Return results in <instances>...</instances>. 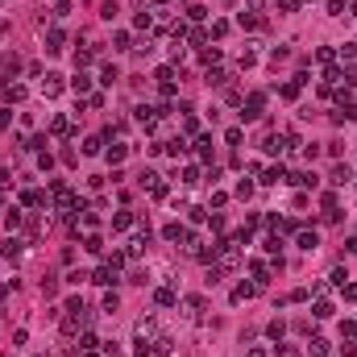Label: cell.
Instances as JSON below:
<instances>
[{
  "label": "cell",
  "instance_id": "cell-47",
  "mask_svg": "<svg viewBox=\"0 0 357 357\" xmlns=\"http://www.w3.org/2000/svg\"><path fill=\"white\" fill-rule=\"evenodd\" d=\"M5 125H9V112H5V108H0V129H5Z\"/></svg>",
  "mask_w": 357,
  "mask_h": 357
},
{
  "label": "cell",
  "instance_id": "cell-4",
  "mask_svg": "<svg viewBox=\"0 0 357 357\" xmlns=\"http://www.w3.org/2000/svg\"><path fill=\"white\" fill-rule=\"evenodd\" d=\"M91 282H100V287H112V282H116V266H112V262H108V266H100V270L91 274Z\"/></svg>",
  "mask_w": 357,
  "mask_h": 357
},
{
  "label": "cell",
  "instance_id": "cell-25",
  "mask_svg": "<svg viewBox=\"0 0 357 357\" xmlns=\"http://www.w3.org/2000/svg\"><path fill=\"white\" fill-rule=\"evenodd\" d=\"M216 58H220V50H216V46H204V50H200V62H208V67H212Z\"/></svg>",
  "mask_w": 357,
  "mask_h": 357
},
{
  "label": "cell",
  "instance_id": "cell-15",
  "mask_svg": "<svg viewBox=\"0 0 357 357\" xmlns=\"http://www.w3.org/2000/svg\"><path fill=\"white\" fill-rule=\"evenodd\" d=\"M50 129H54V137H62V133H71V121H67V116H54Z\"/></svg>",
  "mask_w": 357,
  "mask_h": 357
},
{
  "label": "cell",
  "instance_id": "cell-30",
  "mask_svg": "<svg viewBox=\"0 0 357 357\" xmlns=\"http://www.w3.org/2000/svg\"><path fill=\"white\" fill-rule=\"evenodd\" d=\"M83 249H87V253H100V249H104V241H100V237H96V233H91V237L83 241Z\"/></svg>",
  "mask_w": 357,
  "mask_h": 357
},
{
  "label": "cell",
  "instance_id": "cell-40",
  "mask_svg": "<svg viewBox=\"0 0 357 357\" xmlns=\"http://www.w3.org/2000/svg\"><path fill=\"white\" fill-rule=\"evenodd\" d=\"M341 291H345V299H349V303H357V282H345Z\"/></svg>",
  "mask_w": 357,
  "mask_h": 357
},
{
  "label": "cell",
  "instance_id": "cell-31",
  "mask_svg": "<svg viewBox=\"0 0 357 357\" xmlns=\"http://www.w3.org/2000/svg\"><path fill=\"white\" fill-rule=\"evenodd\" d=\"M133 25H137V29H150V25H154V13H137Z\"/></svg>",
  "mask_w": 357,
  "mask_h": 357
},
{
  "label": "cell",
  "instance_id": "cell-29",
  "mask_svg": "<svg viewBox=\"0 0 357 357\" xmlns=\"http://www.w3.org/2000/svg\"><path fill=\"white\" fill-rule=\"evenodd\" d=\"M100 150H104L100 137H87V141H83V154H100Z\"/></svg>",
  "mask_w": 357,
  "mask_h": 357
},
{
  "label": "cell",
  "instance_id": "cell-21",
  "mask_svg": "<svg viewBox=\"0 0 357 357\" xmlns=\"http://www.w3.org/2000/svg\"><path fill=\"white\" fill-rule=\"evenodd\" d=\"M316 245H320V237H316V233H299V249H307V253H312Z\"/></svg>",
  "mask_w": 357,
  "mask_h": 357
},
{
  "label": "cell",
  "instance_id": "cell-18",
  "mask_svg": "<svg viewBox=\"0 0 357 357\" xmlns=\"http://www.w3.org/2000/svg\"><path fill=\"white\" fill-rule=\"evenodd\" d=\"M21 200H25L29 208H42V204H46V196H42V191H25V196H21Z\"/></svg>",
  "mask_w": 357,
  "mask_h": 357
},
{
  "label": "cell",
  "instance_id": "cell-1",
  "mask_svg": "<svg viewBox=\"0 0 357 357\" xmlns=\"http://www.w3.org/2000/svg\"><path fill=\"white\" fill-rule=\"evenodd\" d=\"M216 266H220V270H237V266H241L237 241H216Z\"/></svg>",
  "mask_w": 357,
  "mask_h": 357
},
{
  "label": "cell",
  "instance_id": "cell-5",
  "mask_svg": "<svg viewBox=\"0 0 357 357\" xmlns=\"http://www.w3.org/2000/svg\"><path fill=\"white\" fill-rule=\"evenodd\" d=\"M154 299H158V307H175V303H179V295H175L171 287H162V291H154Z\"/></svg>",
  "mask_w": 357,
  "mask_h": 357
},
{
  "label": "cell",
  "instance_id": "cell-14",
  "mask_svg": "<svg viewBox=\"0 0 357 357\" xmlns=\"http://www.w3.org/2000/svg\"><path fill=\"white\" fill-rule=\"evenodd\" d=\"M332 312H337V307H332V303H328V299H320V303H316V307H312V316H316V320H328V316H332Z\"/></svg>",
  "mask_w": 357,
  "mask_h": 357
},
{
  "label": "cell",
  "instance_id": "cell-26",
  "mask_svg": "<svg viewBox=\"0 0 357 357\" xmlns=\"http://www.w3.org/2000/svg\"><path fill=\"white\" fill-rule=\"evenodd\" d=\"M345 179H349V171H345V166H337V171L328 175V183H332V187H345Z\"/></svg>",
  "mask_w": 357,
  "mask_h": 357
},
{
  "label": "cell",
  "instance_id": "cell-11",
  "mask_svg": "<svg viewBox=\"0 0 357 357\" xmlns=\"http://www.w3.org/2000/svg\"><path fill=\"white\" fill-rule=\"evenodd\" d=\"M5 100H9V104H21V100H25V87H21V83H9V87H5Z\"/></svg>",
  "mask_w": 357,
  "mask_h": 357
},
{
  "label": "cell",
  "instance_id": "cell-37",
  "mask_svg": "<svg viewBox=\"0 0 357 357\" xmlns=\"http://www.w3.org/2000/svg\"><path fill=\"white\" fill-rule=\"evenodd\" d=\"M17 253H21V241H17V237H9V245H5V257H17Z\"/></svg>",
  "mask_w": 357,
  "mask_h": 357
},
{
  "label": "cell",
  "instance_id": "cell-43",
  "mask_svg": "<svg viewBox=\"0 0 357 357\" xmlns=\"http://www.w3.org/2000/svg\"><path fill=\"white\" fill-rule=\"evenodd\" d=\"M341 54H345V58H357V42H345V46H341Z\"/></svg>",
  "mask_w": 357,
  "mask_h": 357
},
{
  "label": "cell",
  "instance_id": "cell-22",
  "mask_svg": "<svg viewBox=\"0 0 357 357\" xmlns=\"http://www.w3.org/2000/svg\"><path fill=\"white\" fill-rule=\"evenodd\" d=\"M154 79H158V87H166V83H175V71H171V67H158Z\"/></svg>",
  "mask_w": 357,
  "mask_h": 357
},
{
  "label": "cell",
  "instance_id": "cell-27",
  "mask_svg": "<svg viewBox=\"0 0 357 357\" xmlns=\"http://www.w3.org/2000/svg\"><path fill=\"white\" fill-rule=\"evenodd\" d=\"M204 17H208L204 5H191V9H187V21H204Z\"/></svg>",
  "mask_w": 357,
  "mask_h": 357
},
{
  "label": "cell",
  "instance_id": "cell-9",
  "mask_svg": "<svg viewBox=\"0 0 357 357\" xmlns=\"http://www.w3.org/2000/svg\"><path fill=\"white\" fill-rule=\"evenodd\" d=\"M262 183H270V187L274 183H287V171L282 166H270V171H262Z\"/></svg>",
  "mask_w": 357,
  "mask_h": 357
},
{
  "label": "cell",
  "instance_id": "cell-23",
  "mask_svg": "<svg viewBox=\"0 0 357 357\" xmlns=\"http://www.w3.org/2000/svg\"><path fill=\"white\" fill-rule=\"evenodd\" d=\"M5 229H9V233H17V229H21V212H17V208L5 216Z\"/></svg>",
  "mask_w": 357,
  "mask_h": 357
},
{
  "label": "cell",
  "instance_id": "cell-45",
  "mask_svg": "<svg viewBox=\"0 0 357 357\" xmlns=\"http://www.w3.org/2000/svg\"><path fill=\"white\" fill-rule=\"evenodd\" d=\"M9 299V282H0V303H5Z\"/></svg>",
  "mask_w": 357,
  "mask_h": 357
},
{
  "label": "cell",
  "instance_id": "cell-48",
  "mask_svg": "<svg viewBox=\"0 0 357 357\" xmlns=\"http://www.w3.org/2000/svg\"><path fill=\"white\" fill-rule=\"evenodd\" d=\"M253 5H262V0H253Z\"/></svg>",
  "mask_w": 357,
  "mask_h": 357
},
{
  "label": "cell",
  "instance_id": "cell-24",
  "mask_svg": "<svg viewBox=\"0 0 357 357\" xmlns=\"http://www.w3.org/2000/svg\"><path fill=\"white\" fill-rule=\"evenodd\" d=\"M112 50H129V34H125V29H116V34H112Z\"/></svg>",
  "mask_w": 357,
  "mask_h": 357
},
{
  "label": "cell",
  "instance_id": "cell-38",
  "mask_svg": "<svg viewBox=\"0 0 357 357\" xmlns=\"http://www.w3.org/2000/svg\"><path fill=\"white\" fill-rule=\"evenodd\" d=\"M229 34V21H212V38H224Z\"/></svg>",
  "mask_w": 357,
  "mask_h": 357
},
{
  "label": "cell",
  "instance_id": "cell-7",
  "mask_svg": "<svg viewBox=\"0 0 357 357\" xmlns=\"http://www.w3.org/2000/svg\"><path fill=\"white\" fill-rule=\"evenodd\" d=\"M162 237H166V241H187L191 233L183 229V224H166V229H162Z\"/></svg>",
  "mask_w": 357,
  "mask_h": 357
},
{
  "label": "cell",
  "instance_id": "cell-33",
  "mask_svg": "<svg viewBox=\"0 0 357 357\" xmlns=\"http://www.w3.org/2000/svg\"><path fill=\"white\" fill-rule=\"evenodd\" d=\"M237 196H241V200H249V196H253V183H249V179H241V183H237Z\"/></svg>",
  "mask_w": 357,
  "mask_h": 357
},
{
  "label": "cell",
  "instance_id": "cell-49",
  "mask_svg": "<svg viewBox=\"0 0 357 357\" xmlns=\"http://www.w3.org/2000/svg\"><path fill=\"white\" fill-rule=\"evenodd\" d=\"M316 357H324V353H316Z\"/></svg>",
  "mask_w": 357,
  "mask_h": 357
},
{
  "label": "cell",
  "instance_id": "cell-28",
  "mask_svg": "<svg viewBox=\"0 0 357 357\" xmlns=\"http://www.w3.org/2000/svg\"><path fill=\"white\" fill-rule=\"evenodd\" d=\"M332 58H337L332 46H320V50H316V62H332Z\"/></svg>",
  "mask_w": 357,
  "mask_h": 357
},
{
  "label": "cell",
  "instance_id": "cell-44",
  "mask_svg": "<svg viewBox=\"0 0 357 357\" xmlns=\"http://www.w3.org/2000/svg\"><path fill=\"white\" fill-rule=\"evenodd\" d=\"M104 357H121V345H116V341H108V345H104Z\"/></svg>",
  "mask_w": 357,
  "mask_h": 357
},
{
  "label": "cell",
  "instance_id": "cell-19",
  "mask_svg": "<svg viewBox=\"0 0 357 357\" xmlns=\"http://www.w3.org/2000/svg\"><path fill=\"white\" fill-rule=\"evenodd\" d=\"M237 25L241 29H257V13H237Z\"/></svg>",
  "mask_w": 357,
  "mask_h": 357
},
{
  "label": "cell",
  "instance_id": "cell-34",
  "mask_svg": "<svg viewBox=\"0 0 357 357\" xmlns=\"http://www.w3.org/2000/svg\"><path fill=\"white\" fill-rule=\"evenodd\" d=\"M121 307V299H116V291H108V295H104V312H116Z\"/></svg>",
  "mask_w": 357,
  "mask_h": 357
},
{
  "label": "cell",
  "instance_id": "cell-20",
  "mask_svg": "<svg viewBox=\"0 0 357 357\" xmlns=\"http://www.w3.org/2000/svg\"><path fill=\"white\" fill-rule=\"evenodd\" d=\"M71 87H75V91H79V96H83V91H87V87H91V79H87V75H83V71H75V79H71Z\"/></svg>",
  "mask_w": 357,
  "mask_h": 357
},
{
  "label": "cell",
  "instance_id": "cell-12",
  "mask_svg": "<svg viewBox=\"0 0 357 357\" xmlns=\"http://www.w3.org/2000/svg\"><path fill=\"white\" fill-rule=\"evenodd\" d=\"M204 79H208V87H224V83H229V71H220V67H216V71H208Z\"/></svg>",
  "mask_w": 357,
  "mask_h": 357
},
{
  "label": "cell",
  "instance_id": "cell-2",
  "mask_svg": "<svg viewBox=\"0 0 357 357\" xmlns=\"http://www.w3.org/2000/svg\"><path fill=\"white\" fill-rule=\"evenodd\" d=\"M42 96H46V100L62 96V75H46V79H42Z\"/></svg>",
  "mask_w": 357,
  "mask_h": 357
},
{
  "label": "cell",
  "instance_id": "cell-41",
  "mask_svg": "<svg viewBox=\"0 0 357 357\" xmlns=\"http://www.w3.org/2000/svg\"><path fill=\"white\" fill-rule=\"evenodd\" d=\"M278 249H282V241H278V237H266V253H274V257H278Z\"/></svg>",
  "mask_w": 357,
  "mask_h": 357
},
{
  "label": "cell",
  "instance_id": "cell-13",
  "mask_svg": "<svg viewBox=\"0 0 357 357\" xmlns=\"http://www.w3.org/2000/svg\"><path fill=\"white\" fill-rule=\"evenodd\" d=\"M253 291H257V287H253V282H241V287H237V291H233V303H245V299H249V295H253Z\"/></svg>",
  "mask_w": 357,
  "mask_h": 357
},
{
  "label": "cell",
  "instance_id": "cell-17",
  "mask_svg": "<svg viewBox=\"0 0 357 357\" xmlns=\"http://www.w3.org/2000/svg\"><path fill=\"white\" fill-rule=\"evenodd\" d=\"M278 96H282V100H295V96H299V83H295V79L282 83V87H278Z\"/></svg>",
  "mask_w": 357,
  "mask_h": 357
},
{
  "label": "cell",
  "instance_id": "cell-3",
  "mask_svg": "<svg viewBox=\"0 0 357 357\" xmlns=\"http://www.w3.org/2000/svg\"><path fill=\"white\" fill-rule=\"evenodd\" d=\"M262 104H266V96H249V104H245L241 121H257V116H262Z\"/></svg>",
  "mask_w": 357,
  "mask_h": 357
},
{
  "label": "cell",
  "instance_id": "cell-42",
  "mask_svg": "<svg viewBox=\"0 0 357 357\" xmlns=\"http://www.w3.org/2000/svg\"><path fill=\"white\" fill-rule=\"evenodd\" d=\"M278 9H282V13H295V9H299V0H278Z\"/></svg>",
  "mask_w": 357,
  "mask_h": 357
},
{
  "label": "cell",
  "instance_id": "cell-8",
  "mask_svg": "<svg viewBox=\"0 0 357 357\" xmlns=\"http://www.w3.org/2000/svg\"><path fill=\"white\" fill-rule=\"evenodd\" d=\"M62 42H67V34H62V29H50V34H46V50H62Z\"/></svg>",
  "mask_w": 357,
  "mask_h": 357
},
{
  "label": "cell",
  "instance_id": "cell-35",
  "mask_svg": "<svg viewBox=\"0 0 357 357\" xmlns=\"http://www.w3.org/2000/svg\"><path fill=\"white\" fill-rule=\"evenodd\" d=\"M287 58H291V50H287V46H274V54H270V62H287Z\"/></svg>",
  "mask_w": 357,
  "mask_h": 357
},
{
  "label": "cell",
  "instance_id": "cell-6",
  "mask_svg": "<svg viewBox=\"0 0 357 357\" xmlns=\"http://www.w3.org/2000/svg\"><path fill=\"white\" fill-rule=\"evenodd\" d=\"M112 229H116V233L133 229V212H112Z\"/></svg>",
  "mask_w": 357,
  "mask_h": 357
},
{
  "label": "cell",
  "instance_id": "cell-46",
  "mask_svg": "<svg viewBox=\"0 0 357 357\" xmlns=\"http://www.w3.org/2000/svg\"><path fill=\"white\" fill-rule=\"evenodd\" d=\"M345 249H349V253H357V237H349V245H345Z\"/></svg>",
  "mask_w": 357,
  "mask_h": 357
},
{
  "label": "cell",
  "instance_id": "cell-32",
  "mask_svg": "<svg viewBox=\"0 0 357 357\" xmlns=\"http://www.w3.org/2000/svg\"><path fill=\"white\" fill-rule=\"evenodd\" d=\"M196 146H200V158H204V162H208V158H212V137H200V141H196Z\"/></svg>",
  "mask_w": 357,
  "mask_h": 357
},
{
  "label": "cell",
  "instance_id": "cell-39",
  "mask_svg": "<svg viewBox=\"0 0 357 357\" xmlns=\"http://www.w3.org/2000/svg\"><path fill=\"white\" fill-rule=\"evenodd\" d=\"M345 13V0H328V17H341Z\"/></svg>",
  "mask_w": 357,
  "mask_h": 357
},
{
  "label": "cell",
  "instance_id": "cell-16",
  "mask_svg": "<svg viewBox=\"0 0 357 357\" xmlns=\"http://www.w3.org/2000/svg\"><path fill=\"white\" fill-rule=\"evenodd\" d=\"M116 79H121V71H116V67H112V62H108V67H104V71H100V83H108V87H112V83H116Z\"/></svg>",
  "mask_w": 357,
  "mask_h": 357
},
{
  "label": "cell",
  "instance_id": "cell-36",
  "mask_svg": "<svg viewBox=\"0 0 357 357\" xmlns=\"http://www.w3.org/2000/svg\"><path fill=\"white\" fill-rule=\"evenodd\" d=\"M125 154H129L125 146H112V150H108V162H125Z\"/></svg>",
  "mask_w": 357,
  "mask_h": 357
},
{
  "label": "cell",
  "instance_id": "cell-10",
  "mask_svg": "<svg viewBox=\"0 0 357 357\" xmlns=\"http://www.w3.org/2000/svg\"><path fill=\"white\" fill-rule=\"evenodd\" d=\"M200 316H204V299L191 295V299H187V320H200Z\"/></svg>",
  "mask_w": 357,
  "mask_h": 357
}]
</instances>
